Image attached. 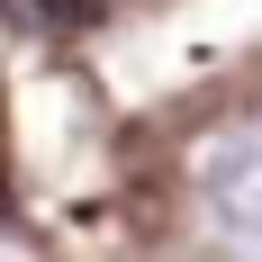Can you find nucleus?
<instances>
[{
  "label": "nucleus",
  "mask_w": 262,
  "mask_h": 262,
  "mask_svg": "<svg viewBox=\"0 0 262 262\" xmlns=\"http://www.w3.org/2000/svg\"><path fill=\"white\" fill-rule=\"evenodd\" d=\"M199 208L226 253L262 262V127H235L199 154Z\"/></svg>",
  "instance_id": "1"
},
{
  "label": "nucleus",
  "mask_w": 262,
  "mask_h": 262,
  "mask_svg": "<svg viewBox=\"0 0 262 262\" xmlns=\"http://www.w3.org/2000/svg\"><path fill=\"white\" fill-rule=\"evenodd\" d=\"M100 0H0V18L9 27H73V18H91Z\"/></svg>",
  "instance_id": "2"
},
{
  "label": "nucleus",
  "mask_w": 262,
  "mask_h": 262,
  "mask_svg": "<svg viewBox=\"0 0 262 262\" xmlns=\"http://www.w3.org/2000/svg\"><path fill=\"white\" fill-rule=\"evenodd\" d=\"M0 217H9V118H0Z\"/></svg>",
  "instance_id": "3"
}]
</instances>
